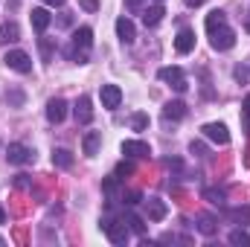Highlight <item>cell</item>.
<instances>
[{
	"label": "cell",
	"instance_id": "1",
	"mask_svg": "<svg viewBox=\"0 0 250 247\" xmlns=\"http://www.w3.org/2000/svg\"><path fill=\"white\" fill-rule=\"evenodd\" d=\"M93 47V29L90 26H79L76 32H73V62L79 64H87V50Z\"/></svg>",
	"mask_w": 250,
	"mask_h": 247
},
{
	"label": "cell",
	"instance_id": "2",
	"mask_svg": "<svg viewBox=\"0 0 250 247\" xmlns=\"http://www.w3.org/2000/svg\"><path fill=\"white\" fill-rule=\"evenodd\" d=\"M102 230L114 245H128V224L125 218H102Z\"/></svg>",
	"mask_w": 250,
	"mask_h": 247
},
{
	"label": "cell",
	"instance_id": "3",
	"mask_svg": "<svg viewBox=\"0 0 250 247\" xmlns=\"http://www.w3.org/2000/svg\"><path fill=\"white\" fill-rule=\"evenodd\" d=\"M209 44H212V50L224 53V50H230V47L236 44V32L224 23V26H218V29H212V32H209Z\"/></svg>",
	"mask_w": 250,
	"mask_h": 247
},
{
	"label": "cell",
	"instance_id": "4",
	"mask_svg": "<svg viewBox=\"0 0 250 247\" xmlns=\"http://www.w3.org/2000/svg\"><path fill=\"white\" fill-rule=\"evenodd\" d=\"M6 160L15 163V166H26V163L35 160V151L26 148V145H21V143H12V145L6 148Z\"/></svg>",
	"mask_w": 250,
	"mask_h": 247
},
{
	"label": "cell",
	"instance_id": "5",
	"mask_svg": "<svg viewBox=\"0 0 250 247\" xmlns=\"http://www.w3.org/2000/svg\"><path fill=\"white\" fill-rule=\"evenodd\" d=\"M3 62H6V67H12L15 73H32V59L23 50H9Z\"/></svg>",
	"mask_w": 250,
	"mask_h": 247
},
{
	"label": "cell",
	"instance_id": "6",
	"mask_svg": "<svg viewBox=\"0 0 250 247\" xmlns=\"http://www.w3.org/2000/svg\"><path fill=\"white\" fill-rule=\"evenodd\" d=\"M160 79H163V82H169L178 93H184V90L189 87V82H187V76H184V70H181V67H163V70H160Z\"/></svg>",
	"mask_w": 250,
	"mask_h": 247
},
{
	"label": "cell",
	"instance_id": "7",
	"mask_svg": "<svg viewBox=\"0 0 250 247\" xmlns=\"http://www.w3.org/2000/svg\"><path fill=\"white\" fill-rule=\"evenodd\" d=\"M201 131H204L207 140H212V143H218V145H227V143H230V131H227L224 123H209V125H204Z\"/></svg>",
	"mask_w": 250,
	"mask_h": 247
},
{
	"label": "cell",
	"instance_id": "8",
	"mask_svg": "<svg viewBox=\"0 0 250 247\" xmlns=\"http://www.w3.org/2000/svg\"><path fill=\"white\" fill-rule=\"evenodd\" d=\"M123 154H125V157L140 160V157H148V154H151V148H148V143H143V140H125V143H123Z\"/></svg>",
	"mask_w": 250,
	"mask_h": 247
},
{
	"label": "cell",
	"instance_id": "9",
	"mask_svg": "<svg viewBox=\"0 0 250 247\" xmlns=\"http://www.w3.org/2000/svg\"><path fill=\"white\" fill-rule=\"evenodd\" d=\"M120 102H123V90L117 84H102V108L114 111V108H120Z\"/></svg>",
	"mask_w": 250,
	"mask_h": 247
},
{
	"label": "cell",
	"instance_id": "10",
	"mask_svg": "<svg viewBox=\"0 0 250 247\" xmlns=\"http://www.w3.org/2000/svg\"><path fill=\"white\" fill-rule=\"evenodd\" d=\"M64 117H67V102L64 99H50L47 102V120L53 125H59Z\"/></svg>",
	"mask_w": 250,
	"mask_h": 247
},
{
	"label": "cell",
	"instance_id": "11",
	"mask_svg": "<svg viewBox=\"0 0 250 247\" xmlns=\"http://www.w3.org/2000/svg\"><path fill=\"white\" fill-rule=\"evenodd\" d=\"M73 114H76V123L87 125L90 120H93V108H90V99H87V96H79V102H76Z\"/></svg>",
	"mask_w": 250,
	"mask_h": 247
},
{
	"label": "cell",
	"instance_id": "12",
	"mask_svg": "<svg viewBox=\"0 0 250 247\" xmlns=\"http://www.w3.org/2000/svg\"><path fill=\"white\" fill-rule=\"evenodd\" d=\"M175 50H178L181 56H187V53L195 50V32H192V29H181V32H178V38H175Z\"/></svg>",
	"mask_w": 250,
	"mask_h": 247
},
{
	"label": "cell",
	"instance_id": "13",
	"mask_svg": "<svg viewBox=\"0 0 250 247\" xmlns=\"http://www.w3.org/2000/svg\"><path fill=\"white\" fill-rule=\"evenodd\" d=\"M117 35H120L123 44H131V41L137 38V29H134V21H131V18H120V21H117Z\"/></svg>",
	"mask_w": 250,
	"mask_h": 247
},
{
	"label": "cell",
	"instance_id": "14",
	"mask_svg": "<svg viewBox=\"0 0 250 247\" xmlns=\"http://www.w3.org/2000/svg\"><path fill=\"white\" fill-rule=\"evenodd\" d=\"M163 15H166V9H163L160 3H154V6H148V9H143V23H146V26H157V23L163 21Z\"/></svg>",
	"mask_w": 250,
	"mask_h": 247
},
{
	"label": "cell",
	"instance_id": "15",
	"mask_svg": "<svg viewBox=\"0 0 250 247\" xmlns=\"http://www.w3.org/2000/svg\"><path fill=\"white\" fill-rule=\"evenodd\" d=\"M99 145H102V134H99V131H87V134H84V143H82L84 154H87V157H96Z\"/></svg>",
	"mask_w": 250,
	"mask_h": 247
},
{
	"label": "cell",
	"instance_id": "16",
	"mask_svg": "<svg viewBox=\"0 0 250 247\" xmlns=\"http://www.w3.org/2000/svg\"><path fill=\"white\" fill-rule=\"evenodd\" d=\"M146 212H148L151 221H163V218H166V204H163L160 198H148V201H146Z\"/></svg>",
	"mask_w": 250,
	"mask_h": 247
},
{
	"label": "cell",
	"instance_id": "17",
	"mask_svg": "<svg viewBox=\"0 0 250 247\" xmlns=\"http://www.w3.org/2000/svg\"><path fill=\"white\" fill-rule=\"evenodd\" d=\"M21 38V26L15 23V21H6L3 26H0V44H15Z\"/></svg>",
	"mask_w": 250,
	"mask_h": 247
},
{
	"label": "cell",
	"instance_id": "18",
	"mask_svg": "<svg viewBox=\"0 0 250 247\" xmlns=\"http://www.w3.org/2000/svg\"><path fill=\"white\" fill-rule=\"evenodd\" d=\"M50 12L47 9H32V26H35V32H44L47 26H50Z\"/></svg>",
	"mask_w": 250,
	"mask_h": 247
},
{
	"label": "cell",
	"instance_id": "19",
	"mask_svg": "<svg viewBox=\"0 0 250 247\" xmlns=\"http://www.w3.org/2000/svg\"><path fill=\"white\" fill-rule=\"evenodd\" d=\"M163 114H166L169 120H184V117H187V105H184L181 99H175V102H169V105L163 108Z\"/></svg>",
	"mask_w": 250,
	"mask_h": 247
},
{
	"label": "cell",
	"instance_id": "20",
	"mask_svg": "<svg viewBox=\"0 0 250 247\" xmlns=\"http://www.w3.org/2000/svg\"><path fill=\"white\" fill-rule=\"evenodd\" d=\"M227 23V15L221 12V9H212L209 15H207V32H212V29H218V26H224Z\"/></svg>",
	"mask_w": 250,
	"mask_h": 247
},
{
	"label": "cell",
	"instance_id": "21",
	"mask_svg": "<svg viewBox=\"0 0 250 247\" xmlns=\"http://www.w3.org/2000/svg\"><path fill=\"white\" fill-rule=\"evenodd\" d=\"M125 224H128V230H131V233H137V236H143V233H146V221H143L137 212H125Z\"/></svg>",
	"mask_w": 250,
	"mask_h": 247
},
{
	"label": "cell",
	"instance_id": "22",
	"mask_svg": "<svg viewBox=\"0 0 250 247\" xmlns=\"http://www.w3.org/2000/svg\"><path fill=\"white\" fill-rule=\"evenodd\" d=\"M198 230H201L204 236H215V233H218V224H215L212 215H198Z\"/></svg>",
	"mask_w": 250,
	"mask_h": 247
},
{
	"label": "cell",
	"instance_id": "23",
	"mask_svg": "<svg viewBox=\"0 0 250 247\" xmlns=\"http://www.w3.org/2000/svg\"><path fill=\"white\" fill-rule=\"evenodd\" d=\"M227 218H230V221H236V224H250V206L227 209Z\"/></svg>",
	"mask_w": 250,
	"mask_h": 247
},
{
	"label": "cell",
	"instance_id": "24",
	"mask_svg": "<svg viewBox=\"0 0 250 247\" xmlns=\"http://www.w3.org/2000/svg\"><path fill=\"white\" fill-rule=\"evenodd\" d=\"M53 163H56L59 169H70V166H73V154H70L67 148H56V151H53Z\"/></svg>",
	"mask_w": 250,
	"mask_h": 247
},
{
	"label": "cell",
	"instance_id": "25",
	"mask_svg": "<svg viewBox=\"0 0 250 247\" xmlns=\"http://www.w3.org/2000/svg\"><path fill=\"white\" fill-rule=\"evenodd\" d=\"M201 195H204V201H209L212 206H224V198H227L221 189H204Z\"/></svg>",
	"mask_w": 250,
	"mask_h": 247
},
{
	"label": "cell",
	"instance_id": "26",
	"mask_svg": "<svg viewBox=\"0 0 250 247\" xmlns=\"http://www.w3.org/2000/svg\"><path fill=\"white\" fill-rule=\"evenodd\" d=\"M230 245H245V247H248L250 245V236L245 233V230H233V233H230Z\"/></svg>",
	"mask_w": 250,
	"mask_h": 247
},
{
	"label": "cell",
	"instance_id": "27",
	"mask_svg": "<svg viewBox=\"0 0 250 247\" xmlns=\"http://www.w3.org/2000/svg\"><path fill=\"white\" fill-rule=\"evenodd\" d=\"M6 102H9L12 108H21V105H23V93H21V90H6Z\"/></svg>",
	"mask_w": 250,
	"mask_h": 247
},
{
	"label": "cell",
	"instance_id": "28",
	"mask_svg": "<svg viewBox=\"0 0 250 247\" xmlns=\"http://www.w3.org/2000/svg\"><path fill=\"white\" fill-rule=\"evenodd\" d=\"M131 128H134V131H146V128H148V117H146V114H134V117H131Z\"/></svg>",
	"mask_w": 250,
	"mask_h": 247
},
{
	"label": "cell",
	"instance_id": "29",
	"mask_svg": "<svg viewBox=\"0 0 250 247\" xmlns=\"http://www.w3.org/2000/svg\"><path fill=\"white\" fill-rule=\"evenodd\" d=\"M114 175H117V178H120V181H123V178H128V175H134V163H120V166H117V172H114Z\"/></svg>",
	"mask_w": 250,
	"mask_h": 247
},
{
	"label": "cell",
	"instance_id": "30",
	"mask_svg": "<svg viewBox=\"0 0 250 247\" xmlns=\"http://www.w3.org/2000/svg\"><path fill=\"white\" fill-rule=\"evenodd\" d=\"M79 6H82L84 12H96V9H99V0H79Z\"/></svg>",
	"mask_w": 250,
	"mask_h": 247
},
{
	"label": "cell",
	"instance_id": "31",
	"mask_svg": "<svg viewBox=\"0 0 250 247\" xmlns=\"http://www.w3.org/2000/svg\"><path fill=\"white\" fill-rule=\"evenodd\" d=\"M140 198H143L140 192H128V195H123V201L128 204V206H134V204H140Z\"/></svg>",
	"mask_w": 250,
	"mask_h": 247
},
{
	"label": "cell",
	"instance_id": "32",
	"mask_svg": "<svg viewBox=\"0 0 250 247\" xmlns=\"http://www.w3.org/2000/svg\"><path fill=\"white\" fill-rule=\"evenodd\" d=\"M189 151H192V154H201V157H204V154H207V145H204V143H192V145H189Z\"/></svg>",
	"mask_w": 250,
	"mask_h": 247
},
{
	"label": "cell",
	"instance_id": "33",
	"mask_svg": "<svg viewBox=\"0 0 250 247\" xmlns=\"http://www.w3.org/2000/svg\"><path fill=\"white\" fill-rule=\"evenodd\" d=\"M15 186H18V189H26V186H29V175H18V178H15Z\"/></svg>",
	"mask_w": 250,
	"mask_h": 247
},
{
	"label": "cell",
	"instance_id": "34",
	"mask_svg": "<svg viewBox=\"0 0 250 247\" xmlns=\"http://www.w3.org/2000/svg\"><path fill=\"white\" fill-rule=\"evenodd\" d=\"M125 6H128V12H140L143 9V0H125Z\"/></svg>",
	"mask_w": 250,
	"mask_h": 247
},
{
	"label": "cell",
	"instance_id": "35",
	"mask_svg": "<svg viewBox=\"0 0 250 247\" xmlns=\"http://www.w3.org/2000/svg\"><path fill=\"white\" fill-rule=\"evenodd\" d=\"M59 23H62V26H70V23H73V18H70V15H62V18H59Z\"/></svg>",
	"mask_w": 250,
	"mask_h": 247
},
{
	"label": "cell",
	"instance_id": "36",
	"mask_svg": "<svg viewBox=\"0 0 250 247\" xmlns=\"http://www.w3.org/2000/svg\"><path fill=\"white\" fill-rule=\"evenodd\" d=\"M242 111H245V114H250V93L245 96V102H242Z\"/></svg>",
	"mask_w": 250,
	"mask_h": 247
},
{
	"label": "cell",
	"instance_id": "37",
	"mask_svg": "<svg viewBox=\"0 0 250 247\" xmlns=\"http://www.w3.org/2000/svg\"><path fill=\"white\" fill-rule=\"evenodd\" d=\"M44 3H47V6H64L67 0H44Z\"/></svg>",
	"mask_w": 250,
	"mask_h": 247
},
{
	"label": "cell",
	"instance_id": "38",
	"mask_svg": "<svg viewBox=\"0 0 250 247\" xmlns=\"http://www.w3.org/2000/svg\"><path fill=\"white\" fill-rule=\"evenodd\" d=\"M204 0H187V6H201Z\"/></svg>",
	"mask_w": 250,
	"mask_h": 247
},
{
	"label": "cell",
	"instance_id": "39",
	"mask_svg": "<svg viewBox=\"0 0 250 247\" xmlns=\"http://www.w3.org/2000/svg\"><path fill=\"white\" fill-rule=\"evenodd\" d=\"M245 128H248V134H250V114H245Z\"/></svg>",
	"mask_w": 250,
	"mask_h": 247
},
{
	"label": "cell",
	"instance_id": "40",
	"mask_svg": "<svg viewBox=\"0 0 250 247\" xmlns=\"http://www.w3.org/2000/svg\"><path fill=\"white\" fill-rule=\"evenodd\" d=\"M0 224H6V212H3V206H0Z\"/></svg>",
	"mask_w": 250,
	"mask_h": 247
},
{
	"label": "cell",
	"instance_id": "41",
	"mask_svg": "<svg viewBox=\"0 0 250 247\" xmlns=\"http://www.w3.org/2000/svg\"><path fill=\"white\" fill-rule=\"evenodd\" d=\"M245 29H248V32H250V21H248V23H245Z\"/></svg>",
	"mask_w": 250,
	"mask_h": 247
},
{
	"label": "cell",
	"instance_id": "42",
	"mask_svg": "<svg viewBox=\"0 0 250 247\" xmlns=\"http://www.w3.org/2000/svg\"><path fill=\"white\" fill-rule=\"evenodd\" d=\"M157 3H163V0H157Z\"/></svg>",
	"mask_w": 250,
	"mask_h": 247
}]
</instances>
